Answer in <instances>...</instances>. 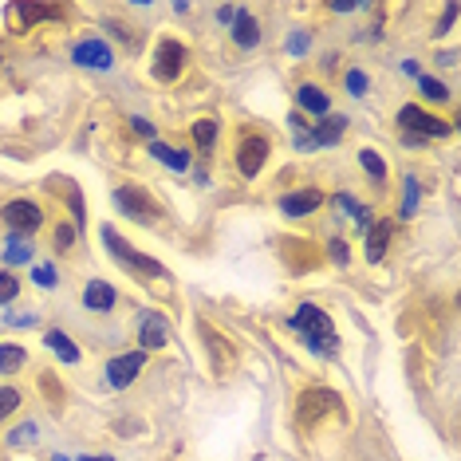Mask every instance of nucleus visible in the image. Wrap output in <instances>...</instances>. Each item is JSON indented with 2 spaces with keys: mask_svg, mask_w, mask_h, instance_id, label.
<instances>
[{
  "mask_svg": "<svg viewBox=\"0 0 461 461\" xmlns=\"http://www.w3.org/2000/svg\"><path fill=\"white\" fill-rule=\"evenodd\" d=\"M36 442V422H24L8 434V446H32Z\"/></svg>",
  "mask_w": 461,
  "mask_h": 461,
  "instance_id": "nucleus-34",
  "label": "nucleus"
},
{
  "mask_svg": "<svg viewBox=\"0 0 461 461\" xmlns=\"http://www.w3.org/2000/svg\"><path fill=\"white\" fill-rule=\"evenodd\" d=\"M359 166H363V174L371 177L375 185H386V166H383V158H379V150L363 146V150H359Z\"/></svg>",
  "mask_w": 461,
  "mask_h": 461,
  "instance_id": "nucleus-22",
  "label": "nucleus"
},
{
  "mask_svg": "<svg viewBox=\"0 0 461 461\" xmlns=\"http://www.w3.org/2000/svg\"><path fill=\"white\" fill-rule=\"evenodd\" d=\"M5 260H8V265H28V260H32V240L13 233V237H8V249H5Z\"/></svg>",
  "mask_w": 461,
  "mask_h": 461,
  "instance_id": "nucleus-24",
  "label": "nucleus"
},
{
  "mask_svg": "<svg viewBox=\"0 0 461 461\" xmlns=\"http://www.w3.org/2000/svg\"><path fill=\"white\" fill-rule=\"evenodd\" d=\"M131 131L139 134V139H146V142H158V127H154L150 119H142V114H134L131 119Z\"/></svg>",
  "mask_w": 461,
  "mask_h": 461,
  "instance_id": "nucleus-33",
  "label": "nucleus"
},
{
  "mask_svg": "<svg viewBox=\"0 0 461 461\" xmlns=\"http://www.w3.org/2000/svg\"><path fill=\"white\" fill-rule=\"evenodd\" d=\"M335 209H339V213H355V197L351 194H335Z\"/></svg>",
  "mask_w": 461,
  "mask_h": 461,
  "instance_id": "nucleus-39",
  "label": "nucleus"
},
{
  "mask_svg": "<svg viewBox=\"0 0 461 461\" xmlns=\"http://www.w3.org/2000/svg\"><path fill=\"white\" fill-rule=\"evenodd\" d=\"M20 296V280L16 272H0V303H13Z\"/></svg>",
  "mask_w": 461,
  "mask_h": 461,
  "instance_id": "nucleus-30",
  "label": "nucleus"
},
{
  "mask_svg": "<svg viewBox=\"0 0 461 461\" xmlns=\"http://www.w3.org/2000/svg\"><path fill=\"white\" fill-rule=\"evenodd\" d=\"M229 32H233V44H237L240 51H253V48L260 44V24H257L253 13H245V8H240L237 20L229 24Z\"/></svg>",
  "mask_w": 461,
  "mask_h": 461,
  "instance_id": "nucleus-16",
  "label": "nucleus"
},
{
  "mask_svg": "<svg viewBox=\"0 0 461 461\" xmlns=\"http://www.w3.org/2000/svg\"><path fill=\"white\" fill-rule=\"evenodd\" d=\"M28 363V351L16 343H0V375H16Z\"/></svg>",
  "mask_w": 461,
  "mask_h": 461,
  "instance_id": "nucleus-23",
  "label": "nucleus"
},
{
  "mask_svg": "<svg viewBox=\"0 0 461 461\" xmlns=\"http://www.w3.org/2000/svg\"><path fill=\"white\" fill-rule=\"evenodd\" d=\"M0 68H5V51H0Z\"/></svg>",
  "mask_w": 461,
  "mask_h": 461,
  "instance_id": "nucleus-42",
  "label": "nucleus"
},
{
  "mask_svg": "<svg viewBox=\"0 0 461 461\" xmlns=\"http://www.w3.org/2000/svg\"><path fill=\"white\" fill-rule=\"evenodd\" d=\"M454 20H457V5H446V13H442V20H438V28H434V36H446L449 28H454Z\"/></svg>",
  "mask_w": 461,
  "mask_h": 461,
  "instance_id": "nucleus-36",
  "label": "nucleus"
},
{
  "mask_svg": "<svg viewBox=\"0 0 461 461\" xmlns=\"http://www.w3.org/2000/svg\"><path fill=\"white\" fill-rule=\"evenodd\" d=\"M296 107H300V114H316V119H323V114H331V95L320 87V83H300Z\"/></svg>",
  "mask_w": 461,
  "mask_h": 461,
  "instance_id": "nucleus-15",
  "label": "nucleus"
},
{
  "mask_svg": "<svg viewBox=\"0 0 461 461\" xmlns=\"http://www.w3.org/2000/svg\"><path fill=\"white\" fill-rule=\"evenodd\" d=\"M351 217H355V225H359L363 233L375 225V213H371V209H366V205H355V213H351Z\"/></svg>",
  "mask_w": 461,
  "mask_h": 461,
  "instance_id": "nucleus-37",
  "label": "nucleus"
},
{
  "mask_svg": "<svg viewBox=\"0 0 461 461\" xmlns=\"http://www.w3.org/2000/svg\"><path fill=\"white\" fill-rule=\"evenodd\" d=\"M343 87H348V95H351V99H363L366 91H371V79H366V71L351 68L348 76H343Z\"/></svg>",
  "mask_w": 461,
  "mask_h": 461,
  "instance_id": "nucleus-29",
  "label": "nucleus"
},
{
  "mask_svg": "<svg viewBox=\"0 0 461 461\" xmlns=\"http://www.w3.org/2000/svg\"><path fill=\"white\" fill-rule=\"evenodd\" d=\"M32 280L40 288H56L59 285V272H56V265H36L32 268Z\"/></svg>",
  "mask_w": 461,
  "mask_h": 461,
  "instance_id": "nucleus-32",
  "label": "nucleus"
},
{
  "mask_svg": "<svg viewBox=\"0 0 461 461\" xmlns=\"http://www.w3.org/2000/svg\"><path fill=\"white\" fill-rule=\"evenodd\" d=\"M44 348H48L51 355H59V359H64V363H71V366H76V363L83 359L79 348H76V339H71L68 331H59V328H51V331L44 335Z\"/></svg>",
  "mask_w": 461,
  "mask_h": 461,
  "instance_id": "nucleus-19",
  "label": "nucleus"
},
{
  "mask_svg": "<svg viewBox=\"0 0 461 461\" xmlns=\"http://www.w3.org/2000/svg\"><path fill=\"white\" fill-rule=\"evenodd\" d=\"M20 406H24V394H20L16 386H0V422H5V418H13Z\"/></svg>",
  "mask_w": 461,
  "mask_h": 461,
  "instance_id": "nucleus-28",
  "label": "nucleus"
},
{
  "mask_svg": "<svg viewBox=\"0 0 461 461\" xmlns=\"http://www.w3.org/2000/svg\"><path fill=\"white\" fill-rule=\"evenodd\" d=\"M139 343H142V351H162L166 343H170V331H166V320L158 316V312H142Z\"/></svg>",
  "mask_w": 461,
  "mask_h": 461,
  "instance_id": "nucleus-14",
  "label": "nucleus"
},
{
  "mask_svg": "<svg viewBox=\"0 0 461 461\" xmlns=\"http://www.w3.org/2000/svg\"><path fill=\"white\" fill-rule=\"evenodd\" d=\"M76 237H79V229L71 221H56V229H51V249H56V253H71Z\"/></svg>",
  "mask_w": 461,
  "mask_h": 461,
  "instance_id": "nucleus-26",
  "label": "nucleus"
},
{
  "mask_svg": "<svg viewBox=\"0 0 461 461\" xmlns=\"http://www.w3.org/2000/svg\"><path fill=\"white\" fill-rule=\"evenodd\" d=\"M418 197H422V185H418L414 174H406V194H402V205H398V217H414Z\"/></svg>",
  "mask_w": 461,
  "mask_h": 461,
  "instance_id": "nucleus-27",
  "label": "nucleus"
},
{
  "mask_svg": "<svg viewBox=\"0 0 461 461\" xmlns=\"http://www.w3.org/2000/svg\"><path fill=\"white\" fill-rule=\"evenodd\" d=\"M398 122H402V131L418 134V139H446L449 131H454V122L438 119V114H429L422 107H414V103H406L402 111H398Z\"/></svg>",
  "mask_w": 461,
  "mask_h": 461,
  "instance_id": "nucleus-8",
  "label": "nucleus"
},
{
  "mask_svg": "<svg viewBox=\"0 0 461 461\" xmlns=\"http://www.w3.org/2000/svg\"><path fill=\"white\" fill-rule=\"evenodd\" d=\"M48 194H64V202L71 209V225L87 229V209H83V194L76 182H68V177H48Z\"/></svg>",
  "mask_w": 461,
  "mask_h": 461,
  "instance_id": "nucleus-13",
  "label": "nucleus"
},
{
  "mask_svg": "<svg viewBox=\"0 0 461 461\" xmlns=\"http://www.w3.org/2000/svg\"><path fill=\"white\" fill-rule=\"evenodd\" d=\"M320 205H323V194L316 185H303V190L280 197V213L285 217H308V213H316Z\"/></svg>",
  "mask_w": 461,
  "mask_h": 461,
  "instance_id": "nucleus-12",
  "label": "nucleus"
},
{
  "mask_svg": "<svg viewBox=\"0 0 461 461\" xmlns=\"http://www.w3.org/2000/svg\"><path fill=\"white\" fill-rule=\"evenodd\" d=\"M386 245H391V225H386V221H375L371 229H366L363 257L371 260V265H379V260L386 257Z\"/></svg>",
  "mask_w": 461,
  "mask_h": 461,
  "instance_id": "nucleus-18",
  "label": "nucleus"
},
{
  "mask_svg": "<svg viewBox=\"0 0 461 461\" xmlns=\"http://www.w3.org/2000/svg\"><path fill=\"white\" fill-rule=\"evenodd\" d=\"M150 154H154V158H158L162 166L177 170V174L190 170V150H177V146H166V142H150Z\"/></svg>",
  "mask_w": 461,
  "mask_h": 461,
  "instance_id": "nucleus-20",
  "label": "nucleus"
},
{
  "mask_svg": "<svg viewBox=\"0 0 461 461\" xmlns=\"http://www.w3.org/2000/svg\"><path fill=\"white\" fill-rule=\"evenodd\" d=\"M233 154H237L240 177H257L260 170H265L268 154H272V142H268V134H260V131H240Z\"/></svg>",
  "mask_w": 461,
  "mask_h": 461,
  "instance_id": "nucleus-3",
  "label": "nucleus"
},
{
  "mask_svg": "<svg viewBox=\"0 0 461 461\" xmlns=\"http://www.w3.org/2000/svg\"><path fill=\"white\" fill-rule=\"evenodd\" d=\"M308 44H312V40L303 36V32H292V40H288V51H292V56H303V51H308Z\"/></svg>",
  "mask_w": 461,
  "mask_h": 461,
  "instance_id": "nucleus-38",
  "label": "nucleus"
},
{
  "mask_svg": "<svg viewBox=\"0 0 461 461\" xmlns=\"http://www.w3.org/2000/svg\"><path fill=\"white\" fill-rule=\"evenodd\" d=\"M328 257L335 260V265H348V260H351L348 240H343V237H331V240H328Z\"/></svg>",
  "mask_w": 461,
  "mask_h": 461,
  "instance_id": "nucleus-35",
  "label": "nucleus"
},
{
  "mask_svg": "<svg viewBox=\"0 0 461 461\" xmlns=\"http://www.w3.org/2000/svg\"><path fill=\"white\" fill-rule=\"evenodd\" d=\"M308 134H312V146H335L348 134V119H343V114H323Z\"/></svg>",
  "mask_w": 461,
  "mask_h": 461,
  "instance_id": "nucleus-17",
  "label": "nucleus"
},
{
  "mask_svg": "<svg viewBox=\"0 0 461 461\" xmlns=\"http://www.w3.org/2000/svg\"><path fill=\"white\" fill-rule=\"evenodd\" d=\"M111 202H114V209H119L122 217H131V221H154L158 217V205H154V197L142 190V185H134V182H122L119 190L111 194Z\"/></svg>",
  "mask_w": 461,
  "mask_h": 461,
  "instance_id": "nucleus-5",
  "label": "nucleus"
},
{
  "mask_svg": "<svg viewBox=\"0 0 461 461\" xmlns=\"http://www.w3.org/2000/svg\"><path fill=\"white\" fill-rule=\"evenodd\" d=\"M71 59H76L79 68H91V71H111L114 68V51H111L107 40H99V36L79 40L76 51H71Z\"/></svg>",
  "mask_w": 461,
  "mask_h": 461,
  "instance_id": "nucleus-9",
  "label": "nucleus"
},
{
  "mask_svg": "<svg viewBox=\"0 0 461 461\" xmlns=\"http://www.w3.org/2000/svg\"><path fill=\"white\" fill-rule=\"evenodd\" d=\"M146 366V351H131V355H119V359L107 363V383L111 386H131L139 379V371Z\"/></svg>",
  "mask_w": 461,
  "mask_h": 461,
  "instance_id": "nucleus-11",
  "label": "nucleus"
},
{
  "mask_svg": "<svg viewBox=\"0 0 461 461\" xmlns=\"http://www.w3.org/2000/svg\"><path fill=\"white\" fill-rule=\"evenodd\" d=\"M418 95H422L426 103H449V87L434 76H418Z\"/></svg>",
  "mask_w": 461,
  "mask_h": 461,
  "instance_id": "nucleus-25",
  "label": "nucleus"
},
{
  "mask_svg": "<svg viewBox=\"0 0 461 461\" xmlns=\"http://www.w3.org/2000/svg\"><path fill=\"white\" fill-rule=\"evenodd\" d=\"M79 300H83V308H87V312L107 316V312H114V303H119V292H114L107 280H87L83 292H79Z\"/></svg>",
  "mask_w": 461,
  "mask_h": 461,
  "instance_id": "nucleus-10",
  "label": "nucleus"
},
{
  "mask_svg": "<svg viewBox=\"0 0 461 461\" xmlns=\"http://www.w3.org/2000/svg\"><path fill=\"white\" fill-rule=\"evenodd\" d=\"M103 245H107V253H111L114 265H122V268L131 272V276H146V280L158 276V280H166V268L158 265V260L139 253V249H134L127 237L114 233V225H103Z\"/></svg>",
  "mask_w": 461,
  "mask_h": 461,
  "instance_id": "nucleus-1",
  "label": "nucleus"
},
{
  "mask_svg": "<svg viewBox=\"0 0 461 461\" xmlns=\"http://www.w3.org/2000/svg\"><path fill=\"white\" fill-rule=\"evenodd\" d=\"M217 139H221V122L217 119H197L194 122V142H197V150L202 154H213Z\"/></svg>",
  "mask_w": 461,
  "mask_h": 461,
  "instance_id": "nucleus-21",
  "label": "nucleus"
},
{
  "mask_svg": "<svg viewBox=\"0 0 461 461\" xmlns=\"http://www.w3.org/2000/svg\"><path fill=\"white\" fill-rule=\"evenodd\" d=\"M0 221L8 225V233H20V237H32L40 225H44V209L36 202H28V197H16V202H8L0 209Z\"/></svg>",
  "mask_w": 461,
  "mask_h": 461,
  "instance_id": "nucleus-7",
  "label": "nucleus"
},
{
  "mask_svg": "<svg viewBox=\"0 0 461 461\" xmlns=\"http://www.w3.org/2000/svg\"><path fill=\"white\" fill-rule=\"evenodd\" d=\"M292 328L303 335V343L316 351H335L339 348V335H335L328 312L316 308V303H300L296 312H292Z\"/></svg>",
  "mask_w": 461,
  "mask_h": 461,
  "instance_id": "nucleus-2",
  "label": "nucleus"
},
{
  "mask_svg": "<svg viewBox=\"0 0 461 461\" xmlns=\"http://www.w3.org/2000/svg\"><path fill=\"white\" fill-rule=\"evenodd\" d=\"M185 59H190V48L182 44V40H158V48H154V56H150V76L158 79V83H174V79H182V71H185Z\"/></svg>",
  "mask_w": 461,
  "mask_h": 461,
  "instance_id": "nucleus-4",
  "label": "nucleus"
},
{
  "mask_svg": "<svg viewBox=\"0 0 461 461\" xmlns=\"http://www.w3.org/2000/svg\"><path fill=\"white\" fill-rule=\"evenodd\" d=\"M237 13H240V8H233V5H221V8H217V20H221V24H233Z\"/></svg>",
  "mask_w": 461,
  "mask_h": 461,
  "instance_id": "nucleus-40",
  "label": "nucleus"
},
{
  "mask_svg": "<svg viewBox=\"0 0 461 461\" xmlns=\"http://www.w3.org/2000/svg\"><path fill=\"white\" fill-rule=\"evenodd\" d=\"M300 411H296V418H300V426H316L320 418H328V414H339L343 411V398L335 394V391H323V386H312V391H303L300 394Z\"/></svg>",
  "mask_w": 461,
  "mask_h": 461,
  "instance_id": "nucleus-6",
  "label": "nucleus"
},
{
  "mask_svg": "<svg viewBox=\"0 0 461 461\" xmlns=\"http://www.w3.org/2000/svg\"><path fill=\"white\" fill-rule=\"evenodd\" d=\"M40 386H44V394H48V402H51V411H56L59 402H64V386H59L56 379H51V371L40 375Z\"/></svg>",
  "mask_w": 461,
  "mask_h": 461,
  "instance_id": "nucleus-31",
  "label": "nucleus"
},
{
  "mask_svg": "<svg viewBox=\"0 0 461 461\" xmlns=\"http://www.w3.org/2000/svg\"><path fill=\"white\" fill-rule=\"evenodd\" d=\"M79 461H114V457H79Z\"/></svg>",
  "mask_w": 461,
  "mask_h": 461,
  "instance_id": "nucleus-41",
  "label": "nucleus"
}]
</instances>
